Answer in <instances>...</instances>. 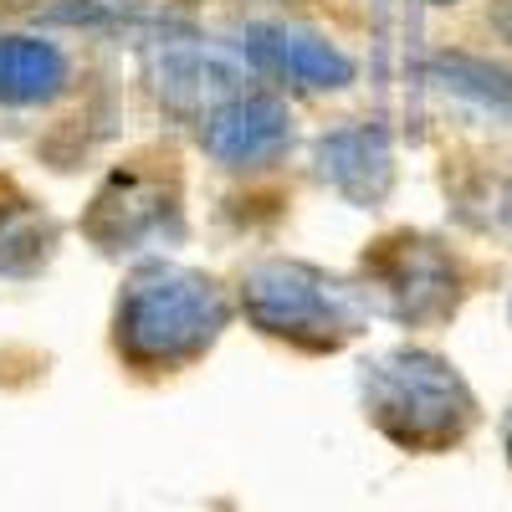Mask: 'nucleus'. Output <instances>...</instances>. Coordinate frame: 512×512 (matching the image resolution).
<instances>
[{
  "mask_svg": "<svg viewBox=\"0 0 512 512\" xmlns=\"http://www.w3.org/2000/svg\"><path fill=\"white\" fill-rule=\"evenodd\" d=\"M200 144L226 169H262L292 144V113L267 93H236L205 113Z\"/></svg>",
  "mask_w": 512,
  "mask_h": 512,
  "instance_id": "obj_5",
  "label": "nucleus"
},
{
  "mask_svg": "<svg viewBox=\"0 0 512 512\" xmlns=\"http://www.w3.org/2000/svg\"><path fill=\"white\" fill-rule=\"evenodd\" d=\"M241 308L267 338L308 354H328L359 333L354 292L303 262H262L241 287Z\"/></svg>",
  "mask_w": 512,
  "mask_h": 512,
  "instance_id": "obj_3",
  "label": "nucleus"
},
{
  "mask_svg": "<svg viewBox=\"0 0 512 512\" xmlns=\"http://www.w3.org/2000/svg\"><path fill=\"white\" fill-rule=\"evenodd\" d=\"M507 456H512V415H507Z\"/></svg>",
  "mask_w": 512,
  "mask_h": 512,
  "instance_id": "obj_12",
  "label": "nucleus"
},
{
  "mask_svg": "<svg viewBox=\"0 0 512 512\" xmlns=\"http://www.w3.org/2000/svg\"><path fill=\"white\" fill-rule=\"evenodd\" d=\"M226 292L185 267H144L128 277L113 318V344L139 374H175L221 338Z\"/></svg>",
  "mask_w": 512,
  "mask_h": 512,
  "instance_id": "obj_1",
  "label": "nucleus"
},
{
  "mask_svg": "<svg viewBox=\"0 0 512 512\" xmlns=\"http://www.w3.org/2000/svg\"><path fill=\"white\" fill-rule=\"evenodd\" d=\"M436 77H446L451 88H461V93H472V98L512 113V72H502V67H487V62H472V57H441Z\"/></svg>",
  "mask_w": 512,
  "mask_h": 512,
  "instance_id": "obj_11",
  "label": "nucleus"
},
{
  "mask_svg": "<svg viewBox=\"0 0 512 512\" xmlns=\"http://www.w3.org/2000/svg\"><path fill=\"white\" fill-rule=\"evenodd\" d=\"M318 169L323 180L349 195L354 205H374L384 190H390V139H384V128H369V123H354V128H338L318 144Z\"/></svg>",
  "mask_w": 512,
  "mask_h": 512,
  "instance_id": "obj_8",
  "label": "nucleus"
},
{
  "mask_svg": "<svg viewBox=\"0 0 512 512\" xmlns=\"http://www.w3.org/2000/svg\"><path fill=\"white\" fill-rule=\"evenodd\" d=\"M159 93L175 108H216L241 93V67L216 47H185L159 62Z\"/></svg>",
  "mask_w": 512,
  "mask_h": 512,
  "instance_id": "obj_9",
  "label": "nucleus"
},
{
  "mask_svg": "<svg viewBox=\"0 0 512 512\" xmlns=\"http://www.w3.org/2000/svg\"><path fill=\"white\" fill-rule=\"evenodd\" d=\"M164 226L175 231L180 226V210H175V200H164L159 190H144L139 175L108 180V190L93 200V236L108 251L149 246L154 236H164Z\"/></svg>",
  "mask_w": 512,
  "mask_h": 512,
  "instance_id": "obj_7",
  "label": "nucleus"
},
{
  "mask_svg": "<svg viewBox=\"0 0 512 512\" xmlns=\"http://www.w3.org/2000/svg\"><path fill=\"white\" fill-rule=\"evenodd\" d=\"M251 52L262 67L292 77L297 88H313V93H333V88H349L354 82V62L323 41L318 31H303V26H262L251 31Z\"/></svg>",
  "mask_w": 512,
  "mask_h": 512,
  "instance_id": "obj_6",
  "label": "nucleus"
},
{
  "mask_svg": "<svg viewBox=\"0 0 512 512\" xmlns=\"http://www.w3.org/2000/svg\"><path fill=\"white\" fill-rule=\"evenodd\" d=\"M67 88V57L41 36H0V98L47 103Z\"/></svg>",
  "mask_w": 512,
  "mask_h": 512,
  "instance_id": "obj_10",
  "label": "nucleus"
},
{
  "mask_svg": "<svg viewBox=\"0 0 512 512\" xmlns=\"http://www.w3.org/2000/svg\"><path fill=\"white\" fill-rule=\"evenodd\" d=\"M364 272L379 308L400 323H436L456 308V262L425 236L384 241V251H374Z\"/></svg>",
  "mask_w": 512,
  "mask_h": 512,
  "instance_id": "obj_4",
  "label": "nucleus"
},
{
  "mask_svg": "<svg viewBox=\"0 0 512 512\" xmlns=\"http://www.w3.org/2000/svg\"><path fill=\"white\" fill-rule=\"evenodd\" d=\"M364 410L405 451H446L477 425L466 379L425 349H395L364 369Z\"/></svg>",
  "mask_w": 512,
  "mask_h": 512,
  "instance_id": "obj_2",
  "label": "nucleus"
}]
</instances>
